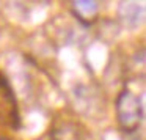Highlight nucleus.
Listing matches in <instances>:
<instances>
[{
	"label": "nucleus",
	"mask_w": 146,
	"mask_h": 140,
	"mask_svg": "<svg viewBox=\"0 0 146 140\" xmlns=\"http://www.w3.org/2000/svg\"><path fill=\"white\" fill-rule=\"evenodd\" d=\"M116 120L121 131L126 134H133L138 131L143 121V104L138 95L124 88L116 98Z\"/></svg>",
	"instance_id": "nucleus-1"
},
{
	"label": "nucleus",
	"mask_w": 146,
	"mask_h": 140,
	"mask_svg": "<svg viewBox=\"0 0 146 140\" xmlns=\"http://www.w3.org/2000/svg\"><path fill=\"white\" fill-rule=\"evenodd\" d=\"M0 129H21V112L17 98L8 77L0 69Z\"/></svg>",
	"instance_id": "nucleus-2"
},
{
	"label": "nucleus",
	"mask_w": 146,
	"mask_h": 140,
	"mask_svg": "<svg viewBox=\"0 0 146 140\" xmlns=\"http://www.w3.org/2000/svg\"><path fill=\"white\" fill-rule=\"evenodd\" d=\"M98 11H99V3L93 2V0H77V2H71V13L74 14L80 24L90 27L96 19H98Z\"/></svg>",
	"instance_id": "nucleus-3"
},
{
	"label": "nucleus",
	"mask_w": 146,
	"mask_h": 140,
	"mask_svg": "<svg viewBox=\"0 0 146 140\" xmlns=\"http://www.w3.org/2000/svg\"><path fill=\"white\" fill-rule=\"evenodd\" d=\"M0 140H8V139H7L5 135H2V134H0Z\"/></svg>",
	"instance_id": "nucleus-4"
}]
</instances>
